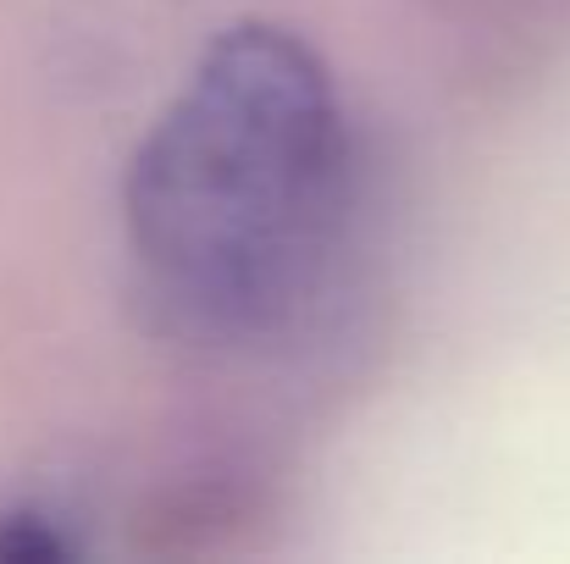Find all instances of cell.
I'll return each mask as SVG.
<instances>
[{
    "label": "cell",
    "instance_id": "6da1fadb",
    "mask_svg": "<svg viewBox=\"0 0 570 564\" xmlns=\"http://www.w3.org/2000/svg\"><path fill=\"white\" fill-rule=\"evenodd\" d=\"M338 106L305 39L222 33L128 178V227L156 299L199 338L272 333L322 266L338 199Z\"/></svg>",
    "mask_w": 570,
    "mask_h": 564
}]
</instances>
